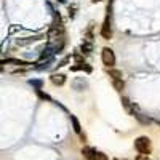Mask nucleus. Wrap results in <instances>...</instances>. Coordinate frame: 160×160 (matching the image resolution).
Listing matches in <instances>:
<instances>
[{
	"label": "nucleus",
	"instance_id": "obj_7",
	"mask_svg": "<svg viewBox=\"0 0 160 160\" xmlns=\"http://www.w3.org/2000/svg\"><path fill=\"white\" fill-rule=\"evenodd\" d=\"M112 87H114L117 91H122V90H123V87H125L123 78H115V80H112Z\"/></svg>",
	"mask_w": 160,
	"mask_h": 160
},
{
	"label": "nucleus",
	"instance_id": "obj_9",
	"mask_svg": "<svg viewBox=\"0 0 160 160\" xmlns=\"http://www.w3.org/2000/svg\"><path fill=\"white\" fill-rule=\"evenodd\" d=\"M108 72H109V77H111V80H115V78H123L122 72H120V71H117V69H109Z\"/></svg>",
	"mask_w": 160,
	"mask_h": 160
},
{
	"label": "nucleus",
	"instance_id": "obj_1",
	"mask_svg": "<svg viewBox=\"0 0 160 160\" xmlns=\"http://www.w3.org/2000/svg\"><path fill=\"white\" fill-rule=\"evenodd\" d=\"M135 149L142 154V155H149L151 151H152V146H151V139L148 136H141L135 141Z\"/></svg>",
	"mask_w": 160,
	"mask_h": 160
},
{
	"label": "nucleus",
	"instance_id": "obj_5",
	"mask_svg": "<svg viewBox=\"0 0 160 160\" xmlns=\"http://www.w3.org/2000/svg\"><path fill=\"white\" fill-rule=\"evenodd\" d=\"M50 34H51L53 38H59V37H62V34H64L62 26H53L51 31H50Z\"/></svg>",
	"mask_w": 160,
	"mask_h": 160
},
{
	"label": "nucleus",
	"instance_id": "obj_11",
	"mask_svg": "<svg viewBox=\"0 0 160 160\" xmlns=\"http://www.w3.org/2000/svg\"><path fill=\"white\" fill-rule=\"evenodd\" d=\"M82 50H83V53H90V51H91V43H85V45H82Z\"/></svg>",
	"mask_w": 160,
	"mask_h": 160
},
{
	"label": "nucleus",
	"instance_id": "obj_12",
	"mask_svg": "<svg viewBox=\"0 0 160 160\" xmlns=\"http://www.w3.org/2000/svg\"><path fill=\"white\" fill-rule=\"evenodd\" d=\"M38 96H40V98H43V99H50V98H48V95H43L42 91H38Z\"/></svg>",
	"mask_w": 160,
	"mask_h": 160
},
{
	"label": "nucleus",
	"instance_id": "obj_4",
	"mask_svg": "<svg viewBox=\"0 0 160 160\" xmlns=\"http://www.w3.org/2000/svg\"><path fill=\"white\" fill-rule=\"evenodd\" d=\"M50 78H51L53 83H55V85H59V87L64 85V82H66V75H64V74H53Z\"/></svg>",
	"mask_w": 160,
	"mask_h": 160
},
{
	"label": "nucleus",
	"instance_id": "obj_6",
	"mask_svg": "<svg viewBox=\"0 0 160 160\" xmlns=\"http://www.w3.org/2000/svg\"><path fill=\"white\" fill-rule=\"evenodd\" d=\"M82 154H83V157H85L87 160H93V157H95L96 151H95V149H91V148H83Z\"/></svg>",
	"mask_w": 160,
	"mask_h": 160
},
{
	"label": "nucleus",
	"instance_id": "obj_13",
	"mask_svg": "<svg viewBox=\"0 0 160 160\" xmlns=\"http://www.w3.org/2000/svg\"><path fill=\"white\" fill-rule=\"evenodd\" d=\"M139 160H151V158H148V155H144V157H139Z\"/></svg>",
	"mask_w": 160,
	"mask_h": 160
},
{
	"label": "nucleus",
	"instance_id": "obj_14",
	"mask_svg": "<svg viewBox=\"0 0 160 160\" xmlns=\"http://www.w3.org/2000/svg\"><path fill=\"white\" fill-rule=\"evenodd\" d=\"M59 2H64V0H59Z\"/></svg>",
	"mask_w": 160,
	"mask_h": 160
},
{
	"label": "nucleus",
	"instance_id": "obj_3",
	"mask_svg": "<svg viewBox=\"0 0 160 160\" xmlns=\"http://www.w3.org/2000/svg\"><path fill=\"white\" fill-rule=\"evenodd\" d=\"M101 35H102V38H106V40H109V38L112 37L111 19H109V18H106V19H104V22H102V28H101Z\"/></svg>",
	"mask_w": 160,
	"mask_h": 160
},
{
	"label": "nucleus",
	"instance_id": "obj_10",
	"mask_svg": "<svg viewBox=\"0 0 160 160\" xmlns=\"http://www.w3.org/2000/svg\"><path fill=\"white\" fill-rule=\"evenodd\" d=\"M93 160H108V157H106V154H102V152H96L95 157H93Z\"/></svg>",
	"mask_w": 160,
	"mask_h": 160
},
{
	"label": "nucleus",
	"instance_id": "obj_15",
	"mask_svg": "<svg viewBox=\"0 0 160 160\" xmlns=\"http://www.w3.org/2000/svg\"><path fill=\"white\" fill-rule=\"evenodd\" d=\"M117 160H118V158H117Z\"/></svg>",
	"mask_w": 160,
	"mask_h": 160
},
{
	"label": "nucleus",
	"instance_id": "obj_8",
	"mask_svg": "<svg viewBox=\"0 0 160 160\" xmlns=\"http://www.w3.org/2000/svg\"><path fill=\"white\" fill-rule=\"evenodd\" d=\"M71 122H72V125H74V131L77 133V135H82V128H80V123H78V120H77L74 115H71Z\"/></svg>",
	"mask_w": 160,
	"mask_h": 160
},
{
	"label": "nucleus",
	"instance_id": "obj_2",
	"mask_svg": "<svg viewBox=\"0 0 160 160\" xmlns=\"http://www.w3.org/2000/svg\"><path fill=\"white\" fill-rule=\"evenodd\" d=\"M101 59H102V64L106 66V68H112V66L115 64V55L114 51L108 47H104L102 51H101Z\"/></svg>",
	"mask_w": 160,
	"mask_h": 160
}]
</instances>
